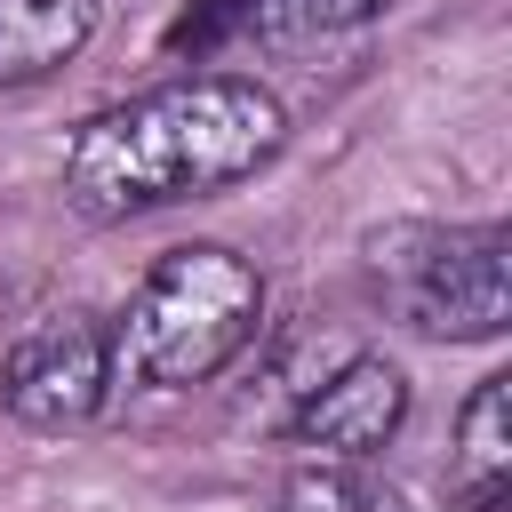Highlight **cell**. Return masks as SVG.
<instances>
[{"label": "cell", "mask_w": 512, "mask_h": 512, "mask_svg": "<svg viewBox=\"0 0 512 512\" xmlns=\"http://www.w3.org/2000/svg\"><path fill=\"white\" fill-rule=\"evenodd\" d=\"M280 144H288V112L272 88L240 72H192L80 120L64 144V200L88 224H128L256 176Z\"/></svg>", "instance_id": "1"}, {"label": "cell", "mask_w": 512, "mask_h": 512, "mask_svg": "<svg viewBox=\"0 0 512 512\" xmlns=\"http://www.w3.org/2000/svg\"><path fill=\"white\" fill-rule=\"evenodd\" d=\"M256 328H264V272L224 240H192L168 248L112 320V376L144 392H192L216 384L256 344Z\"/></svg>", "instance_id": "2"}, {"label": "cell", "mask_w": 512, "mask_h": 512, "mask_svg": "<svg viewBox=\"0 0 512 512\" xmlns=\"http://www.w3.org/2000/svg\"><path fill=\"white\" fill-rule=\"evenodd\" d=\"M368 288L384 312H400L416 336L440 344H488L512 320V232L504 224H376L360 240Z\"/></svg>", "instance_id": "3"}, {"label": "cell", "mask_w": 512, "mask_h": 512, "mask_svg": "<svg viewBox=\"0 0 512 512\" xmlns=\"http://www.w3.org/2000/svg\"><path fill=\"white\" fill-rule=\"evenodd\" d=\"M112 328L96 312H56L40 328H24L0 360V408L32 432H72L88 416H104L112 400Z\"/></svg>", "instance_id": "4"}, {"label": "cell", "mask_w": 512, "mask_h": 512, "mask_svg": "<svg viewBox=\"0 0 512 512\" xmlns=\"http://www.w3.org/2000/svg\"><path fill=\"white\" fill-rule=\"evenodd\" d=\"M400 416H408V376H400L384 352H352L336 376H320V384L296 400L288 440H296V448H320V456L368 464V456L400 432Z\"/></svg>", "instance_id": "5"}, {"label": "cell", "mask_w": 512, "mask_h": 512, "mask_svg": "<svg viewBox=\"0 0 512 512\" xmlns=\"http://www.w3.org/2000/svg\"><path fill=\"white\" fill-rule=\"evenodd\" d=\"M456 512H512V376H480L456 416Z\"/></svg>", "instance_id": "6"}, {"label": "cell", "mask_w": 512, "mask_h": 512, "mask_svg": "<svg viewBox=\"0 0 512 512\" xmlns=\"http://www.w3.org/2000/svg\"><path fill=\"white\" fill-rule=\"evenodd\" d=\"M96 40V0H0V88L64 72Z\"/></svg>", "instance_id": "7"}, {"label": "cell", "mask_w": 512, "mask_h": 512, "mask_svg": "<svg viewBox=\"0 0 512 512\" xmlns=\"http://www.w3.org/2000/svg\"><path fill=\"white\" fill-rule=\"evenodd\" d=\"M392 0H248L240 8V48H312L376 24Z\"/></svg>", "instance_id": "8"}, {"label": "cell", "mask_w": 512, "mask_h": 512, "mask_svg": "<svg viewBox=\"0 0 512 512\" xmlns=\"http://www.w3.org/2000/svg\"><path fill=\"white\" fill-rule=\"evenodd\" d=\"M288 512H408L392 480H376L352 456H320L288 472Z\"/></svg>", "instance_id": "9"}, {"label": "cell", "mask_w": 512, "mask_h": 512, "mask_svg": "<svg viewBox=\"0 0 512 512\" xmlns=\"http://www.w3.org/2000/svg\"><path fill=\"white\" fill-rule=\"evenodd\" d=\"M240 8H248V0H192V8L168 24V48H192V56L232 48V40H240Z\"/></svg>", "instance_id": "10"}]
</instances>
